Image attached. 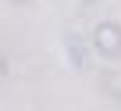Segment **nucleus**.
<instances>
[{
    "mask_svg": "<svg viewBox=\"0 0 121 111\" xmlns=\"http://www.w3.org/2000/svg\"><path fill=\"white\" fill-rule=\"evenodd\" d=\"M93 43H96V50L103 54V58H121V25H117V22H103V25H96Z\"/></svg>",
    "mask_w": 121,
    "mask_h": 111,
    "instance_id": "f257e3e1",
    "label": "nucleus"
}]
</instances>
